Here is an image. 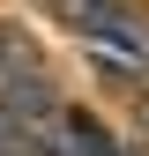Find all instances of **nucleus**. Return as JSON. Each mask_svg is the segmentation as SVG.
I'll use <instances>...</instances> for the list:
<instances>
[{
    "label": "nucleus",
    "mask_w": 149,
    "mask_h": 156,
    "mask_svg": "<svg viewBox=\"0 0 149 156\" xmlns=\"http://www.w3.org/2000/svg\"><path fill=\"white\" fill-rule=\"evenodd\" d=\"M142 126H149V97H142Z\"/></svg>",
    "instance_id": "f03ea898"
},
{
    "label": "nucleus",
    "mask_w": 149,
    "mask_h": 156,
    "mask_svg": "<svg viewBox=\"0 0 149 156\" xmlns=\"http://www.w3.org/2000/svg\"><path fill=\"white\" fill-rule=\"evenodd\" d=\"M60 23L112 67H149V15L134 0H60Z\"/></svg>",
    "instance_id": "f257e3e1"
}]
</instances>
